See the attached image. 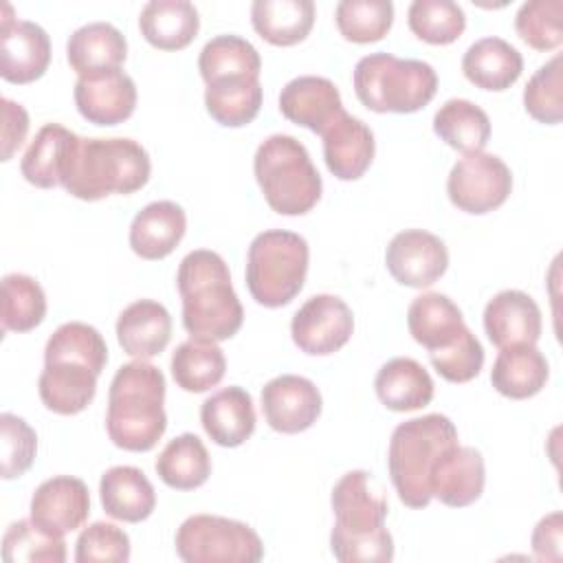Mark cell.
<instances>
[{
	"label": "cell",
	"instance_id": "cell-1",
	"mask_svg": "<svg viewBox=\"0 0 563 563\" xmlns=\"http://www.w3.org/2000/svg\"><path fill=\"white\" fill-rule=\"evenodd\" d=\"M176 286L183 299V325L194 339L227 341L242 328L244 308L233 290L227 262L209 249L180 260Z\"/></svg>",
	"mask_w": 563,
	"mask_h": 563
},
{
	"label": "cell",
	"instance_id": "cell-2",
	"mask_svg": "<svg viewBox=\"0 0 563 563\" xmlns=\"http://www.w3.org/2000/svg\"><path fill=\"white\" fill-rule=\"evenodd\" d=\"M165 376L147 361H132L117 369L108 389L106 429L114 446L145 453L167 429Z\"/></svg>",
	"mask_w": 563,
	"mask_h": 563
},
{
	"label": "cell",
	"instance_id": "cell-3",
	"mask_svg": "<svg viewBox=\"0 0 563 563\" xmlns=\"http://www.w3.org/2000/svg\"><path fill=\"white\" fill-rule=\"evenodd\" d=\"M152 161L147 150L125 136L112 139H84L77 136L62 187L79 200H101L112 194H134L147 185Z\"/></svg>",
	"mask_w": 563,
	"mask_h": 563
},
{
	"label": "cell",
	"instance_id": "cell-4",
	"mask_svg": "<svg viewBox=\"0 0 563 563\" xmlns=\"http://www.w3.org/2000/svg\"><path fill=\"white\" fill-rule=\"evenodd\" d=\"M457 444V429L442 413H427L400 422L389 440L387 468L398 499L409 508H427L429 477L438 457Z\"/></svg>",
	"mask_w": 563,
	"mask_h": 563
},
{
	"label": "cell",
	"instance_id": "cell-5",
	"mask_svg": "<svg viewBox=\"0 0 563 563\" xmlns=\"http://www.w3.org/2000/svg\"><path fill=\"white\" fill-rule=\"evenodd\" d=\"M255 180L275 213L303 216L321 198L323 183L303 143L290 134H271L253 156Z\"/></svg>",
	"mask_w": 563,
	"mask_h": 563
},
{
	"label": "cell",
	"instance_id": "cell-6",
	"mask_svg": "<svg viewBox=\"0 0 563 563\" xmlns=\"http://www.w3.org/2000/svg\"><path fill=\"white\" fill-rule=\"evenodd\" d=\"M352 81L358 101L374 112H418L438 92V73L429 62L400 59L391 53L361 57Z\"/></svg>",
	"mask_w": 563,
	"mask_h": 563
},
{
	"label": "cell",
	"instance_id": "cell-7",
	"mask_svg": "<svg viewBox=\"0 0 563 563\" xmlns=\"http://www.w3.org/2000/svg\"><path fill=\"white\" fill-rule=\"evenodd\" d=\"M308 242L292 231L268 229L253 238L246 253V286L266 308L290 303L303 288L308 273Z\"/></svg>",
	"mask_w": 563,
	"mask_h": 563
},
{
	"label": "cell",
	"instance_id": "cell-8",
	"mask_svg": "<svg viewBox=\"0 0 563 563\" xmlns=\"http://www.w3.org/2000/svg\"><path fill=\"white\" fill-rule=\"evenodd\" d=\"M176 554L185 563H255L264 559L260 534L229 517L191 515L176 530Z\"/></svg>",
	"mask_w": 563,
	"mask_h": 563
},
{
	"label": "cell",
	"instance_id": "cell-9",
	"mask_svg": "<svg viewBox=\"0 0 563 563\" xmlns=\"http://www.w3.org/2000/svg\"><path fill=\"white\" fill-rule=\"evenodd\" d=\"M512 191L510 167L495 154H464L446 178L449 200L466 213L482 216L501 207Z\"/></svg>",
	"mask_w": 563,
	"mask_h": 563
},
{
	"label": "cell",
	"instance_id": "cell-10",
	"mask_svg": "<svg viewBox=\"0 0 563 563\" xmlns=\"http://www.w3.org/2000/svg\"><path fill=\"white\" fill-rule=\"evenodd\" d=\"M354 332V314L336 295H312L295 312L290 334L295 345L310 356L339 352Z\"/></svg>",
	"mask_w": 563,
	"mask_h": 563
},
{
	"label": "cell",
	"instance_id": "cell-11",
	"mask_svg": "<svg viewBox=\"0 0 563 563\" xmlns=\"http://www.w3.org/2000/svg\"><path fill=\"white\" fill-rule=\"evenodd\" d=\"M334 530L343 534H372L385 528L389 501L383 484L369 471H350L332 488Z\"/></svg>",
	"mask_w": 563,
	"mask_h": 563
},
{
	"label": "cell",
	"instance_id": "cell-12",
	"mask_svg": "<svg viewBox=\"0 0 563 563\" xmlns=\"http://www.w3.org/2000/svg\"><path fill=\"white\" fill-rule=\"evenodd\" d=\"M51 64L48 33L31 20L13 18V9L2 4L0 20V75L11 84L40 79Z\"/></svg>",
	"mask_w": 563,
	"mask_h": 563
},
{
	"label": "cell",
	"instance_id": "cell-13",
	"mask_svg": "<svg viewBox=\"0 0 563 563\" xmlns=\"http://www.w3.org/2000/svg\"><path fill=\"white\" fill-rule=\"evenodd\" d=\"M385 264L398 284L427 288L446 273L449 251L438 235L424 229H405L391 238Z\"/></svg>",
	"mask_w": 563,
	"mask_h": 563
},
{
	"label": "cell",
	"instance_id": "cell-14",
	"mask_svg": "<svg viewBox=\"0 0 563 563\" xmlns=\"http://www.w3.org/2000/svg\"><path fill=\"white\" fill-rule=\"evenodd\" d=\"M321 391L297 374H282L262 387V413L273 431L301 433L321 416Z\"/></svg>",
	"mask_w": 563,
	"mask_h": 563
},
{
	"label": "cell",
	"instance_id": "cell-15",
	"mask_svg": "<svg viewBox=\"0 0 563 563\" xmlns=\"http://www.w3.org/2000/svg\"><path fill=\"white\" fill-rule=\"evenodd\" d=\"M75 106L95 125H117L136 108V84L121 68L84 75L75 84Z\"/></svg>",
	"mask_w": 563,
	"mask_h": 563
},
{
	"label": "cell",
	"instance_id": "cell-16",
	"mask_svg": "<svg viewBox=\"0 0 563 563\" xmlns=\"http://www.w3.org/2000/svg\"><path fill=\"white\" fill-rule=\"evenodd\" d=\"M33 523L42 530L64 537L84 526L90 512V493L79 477L55 475L42 482L29 506Z\"/></svg>",
	"mask_w": 563,
	"mask_h": 563
},
{
	"label": "cell",
	"instance_id": "cell-17",
	"mask_svg": "<svg viewBox=\"0 0 563 563\" xmlns=\"http://www.w3.org/2000/svg\"><path fill=\"white\" fill-rule=\"evenodd\" d=\"M279 112L314 134H323L341 114L343 101L339 88L319 75H301L290 79L279 92Z\"/></svg>",
	"mask_w": 563,
	"mask_h": 563
},
{
	"label": "cell",
	"instance_id": "cell-18",
	"mask_svg": "<svg viewBox=\"0 0 563 563\" xmlns=\"http://www.w3.org/2000/svg\"><path fill=\"white\" fill-rule=\"evenodd\" d=\"M486 468L484 457L473 446H451L446 449L429 477L431 497L451 508H464L477 501L484 493Z\"/></svg>",
	"mask_w": 563,
	"mask_h": 563
},
{
	"label": "cell",
	"instance_id": "cell-19",
	"mask_svg": "<svg viewBox=\"0 0 563 563\" xmlns=\"http://www.w3.org/2000/svg\"><path fill=\"white\" fill-rule=\"evenodd\" d=\"M541 310L523 290H501L484 308V330L493 345H534L541 336Z\"/></svg>",
	"mask_w": 563,
	"mask_h": 563
},
{
	"label": "cell",
	"instance_id": "cell-20",
	"mask_svg": "<svg viewBox=\"0 0 563 563\" xmlns=\"http://www.w3.org/2000/svg\"><path fill=\"white\" fill-rule=\"evenodd\" d=\"M321 139L325 165L339 180H356L369 169L376 141L365 121L345 112L321 134Z\"/></svg>",
	"mask_w": 563,
	"mask_h": 563
},
{
	"label": "cell",
	"instance_id": "cell-21",
	"mask_svg": "<svg viewBox=\"0 0 563 563\" xmlns=\"http://www.w3.org/2000/svg\"><path fill=\"white\" fill-rule=\"evenodd\" d=\"M200 422L218 446H240L255 431V407L246 389L231 385L211 394L200 407Z\"/></svg>",
	"mask_w": 563,
	"mask_h": 563
},
{
	"label": "cell",
	"instance_id": "cell-22",
	"mask_svg": "<svg viewBox=\"0 0 563 563\" xmlns=\"http://www.w3.org/2000/svg\"><path fill=\"white\" fill-rule=\"evenodd\" d=\"M172 339L169 310L154 299H136L117 319V341L125 354L147 361L161 354Z\"/></svg>",
	"mask_w": 563,
	"mask_h": 563
},
{
	"label": "cell",
	"instance_id": "cell-23",
	"mask_svg": "<svg viewBox=\"0 0 563 563\" xmlns=\"http://www.w3.org/2000/svg\"><path fill=\"white\" fill-rule=\"evenodd\" d=\"M187 231V216L174 200L145 205L130 224V246L143 260L167 257Z\"/></svg>",
	"mask_w": 563,
	"mask_h": 563
},
{
	"label": "cell",
	"instance_id": "cell-24",
	"mask_svg": "<svg viewBox=\"0 0 563 563\" xmlns=\"http://www.w3.org/2000/svg\"><path fill=\"white\" fill-rule=\"evenodd\" d=\"M97 378L99 374L84 363L44 361L37 391L48 411L59 416H75L92 402Z\"/></svg>",
	"mask_w": 563,
	"mask_h": 563
},
{
	"label": "cell",
	"instance_id": "cell-25",
	"mask_svg": "<svg viewBox=\"0 0 563 563\" xmlns=\"http://www.w3.org/2000/svg\"><path fill=\"white\" fill-rule=\"evenodd\" d=\"M99 497L106 515L125 523L145 521L156 508V493L147 475L136 466H112L99 479Z\"/></svg>",
	"mask_w": 563,
	"mask_h": 563
},
{
	"label": "cell",
	"instance_id": "cell-26",
	"mask_svg": "<svg viewBox=\"0 0 563 563\" xmlns=\"http://www.w3.org/2000/svg\"><path fill=\"white\" fill-rule=\"evenodd\" d=\"M125 57V35L110 22H88L73 31L66 42V59L79 77L121 68Z\"/></svg>",
	"mask_w": 563,
	"mask_h": 563
},
{
	"label": "cell",
	"instance_id": "cell-27",
	"mask_svg": "<svg viewBox=\"0 0 563 563\" xmlns=\"http://www.w3.org/2000/svg\"><path fill=\"white\" fill-rule=\"evenodd\" d=\"M407 328L416 343L433 352L453 345L466 330V323L451 297L442 292H422L409 303Z\"/></svg>",
	"mask_w": 563,
	"mask_h": 563
},
{
	"label": "cell",
	"instance_id": "cell-28",
	"mask_svg": "<svg viewBox=\"0 0 563 563\" xmlns=\"http://www.w3.org/2000/svg\"><path fill=\"white\" fill-rule=\"evenodd\" d=\"M550 378V365L537 345H508L501 347L493 369V387L512 400H526L539 394Z\"/></svg>",
	"mask_w": 563,
	"mask_h": 563
},
{
	"label": "cell",
	"instance_id": "cell-29",
	"mask_svg": "<svg viewBox=\"0 0 563 563\" xmlns=\"http://www.w3.org/2000/svg\"><path fill=\"white\" fill-rule=\"evenodd\" d=\"M521 70V53L510 42L495 35L473 42L462 57L464 77L482 90L501 92L519 79Z\"/></svg>",
	"mask_w": 563,
	"mask_h": 563
},
{
	"label": "cell",
	"instance_id": "cell-30",
	"mask_svg": "<svg viewBox=\"0 0 563 563\" xmlns=\"http://www.w3.org/2000/svg\"><path fill=\"white\" fill-rule=\"evenodd\" d=\"M378 400L391 411L422 409L433 400L431 374L409 356L389 358L374 378Z\"/></svg>",
	"mask_w": 563,
	"mask_h": 563
},
{
	"label": "cell",
	"instance_id": "cell-31",
	"mask_svg": "<svg viewBox=\"0 0 563 563\" xmlns=\"http://www.w3.org/2000/svg\"><path fill=\"white\" fill-rule=\"evenodd\" d=\"M139 29L154 48L180 51L198 35V9L189 0H150L139 13Z\"/></svg>",
	"mask_w": 563,
	"mask_h": 563
},
{
	"label": "cell",
	"instance_id": "cell-32",
	"mask_svg": "<svg viewBox=\"0 0 563 563\" xmlns=\"http://www.w3.org/2000/svg\"><path fill=\"white\" fill-rule=\"evenodd\" d=\"M75 139L77 134L59 123L42 125L20 161V172L24 180L40 189L62 185V176Z\"/></svg>",
	"mask_w": 563,
	"mask_h": 563
},
{
	"label": "cell",
	"instance_id": "cell-33",
	"mask_svg": "<svg viewBox=\"0 0 563 563\" xmlns=\"http://www.w3.org/2000/svg\"><path fill=\"white\" fill-rule=\"evenodd\" d=\"M251 24L262 40L275 46H292L310 33L314 24L312 0H255Z\"/></svg>",
	"mask_w": 563,
	"mask_h": 563
},
{
	"label": "cell",
	"instance_id": "cell-34",
	"mask_svg": "<svg viewBox=\"0 0 563 563\" xmlns=\"http://www.w3.org/2000/svg\"><path fill=\"white\" fill-rule=\"evenodd\" d=\"M154 468L169 488L194 490L209 479L211 457L196 433H180L163 446Z\"/></svg>",
	"mask_w": 563,
	"mask_h": 563
},
{
	"label": "cell",
	"instance_id": "cell-35",
	"mask_svg": "<svg viewBox=\"0 0 563 563\" xmlns=\"http://www.w3.org/2000/svg\"><path fill=\"white\" fill-rule=\"evenodd\" d=\"M205 106L211 119L227 128L249 125L262 108L260 77H222L207 84Z\"/></svg>",
	"mask_w": 563,
	"mask_h": 563
},
{
	"label": "cell",
	"instance_id": "cell-36",
	"mask_svg": "<svg viewBox=\"0 0 563 563\" xmlns=\"http://www.w3.org/2000/svg\"><path fill=\"white\" fill-rule=\"evenodd\" d=\"M433 132L449 147L475 154L484 152L490 139V119L488 114L468 99H449L433 114Z\"/></svg>",
	"mask_w": 563,
	"mask_h": 563
},
{
	"label": "cell",
	"instance_id": "cell-37",
	"mask_svg": "<svg viewBox=\"0 0 563 563\" xmlns=\"http://www.w3.org/2000/svg\"><path fill=\"white\" fill-rule=\"evenodd\" d=\"M169 367L180 389L200 394L216 387L224 378L227 358L216 341L191 336L174 350Z\"/></svg>",
	"mask_w": 563,
	"mask_h": 563
},
{
	"label": "cell",
	"instance_id": "cell-38",
	"mask_svg": "<svg viewBox=\"0 0 563 563\" xmlns=\"http://www.w3.org/2000/svg\"><path fill=\"white\" fill-rule=\"evenodd\" d=\"M198 70L205 84L222 77H260L262 57L257 48L240 35H216L202 46Z\"/></svg>",
	"mask_w": 563,
	"mask_h": 563
},
{
	"label": "cell",
	"instance_id": "cell-39",
	"mask_svg": "<svg viewBox=\"0 0 563 563\" xmlns=\"http://www.w3.org/2000/svg\"><path fill=\"white\" fill-rule=\"evenodd\" d=\"M46 317V295L37 279L24 273L2 277V330L29 332Z\"/></svg>",
	"mask_w": 563,
	"mask_h": 563
},
{
	"label": "cell",
	"instance_id": "cell-40",
	"mask_svg": "<svg viewBox=\"0 0 563 563\" xmlns=\"http://www.w3.org/2000/svg\"><path fill=\"white\" fill-rule=\"evenodd\" d=\"M44 361H75L101 374L108 363V345L95 325L84 321H68L48 336Z\"/></svg>",
	"mask_w": 563,
	"mask_h": 563
},
{
	"label": "cell",
	"instance_id": "cell-41",
	"mask_svg": "<svg viewBox=\"0 0 563 563\" xmlns=\"http://www.w3.org/2000/svg\"><path fill=\"white\" fill-rule=\"evenodd\" d=\"M2 559L7 563H64L66 541L42 530L33 519H18L4 530Z\"/></svg>",
	"mask_w": 563,
	"mask_h": 563
},
{
	"label": "cell",
	"instance_id": "cell-42",
	"mask_svg": "<svg viewBox=\"0 0 563 563\" xmlns=\"http://www.w3.org/2000/svg\"><path fill=\"white\" fill-rule=\"evenodd\" d=\"M339 33L356 44L383 40L394 24L391 0H341L334 9Z\"/></svg>",
	"mask_w": 563,
	"mask_h": 563
},
{
	"label": "cell",
	"instance_id": "cell-43",
	"mask_svg": "<svg viewBox=\"0 0 563 563\" xmlns=\"http://www.w3.org/2000/svg\"><path fill=\"white\" fill-rule=\"evenodd\" d=\"M409 29L429 44H451L466 29L464 9L453 0H413L407 11Z\"/></svg>",
	"mask_w": 563,
	"mask_h": 563
},
{
	"label": "cell",
	"instance_id": "cell-44",
	"mask_svg": "<svg viewBox=\"0 0 563 563\" xmlns=\"http://www.w3.org/2000/svg\"><path fill=\"white\" fill-rule=\"evenodd\" d=\"M563 2L528 0L515 15L517 35L534 51H554L563 44Z\"/></svg>",
	"mask_w": 563,
	"mask_h": 563
},
{
	"label": "cell",
	"instance_id": "cell-45",
	"mask_svg": "<svg viewBox=\"0 0 563 563\" xmlns=\"http://www.w3.org/2000/svg\"><path fill=\"white\" fill-rule=\"evenodd\" d=\"M526 112L545 125H556L563 119V75L561 55L556 53L534 70L523 88Z\"/></svg>",
	"mask_w": 563,
	"mask_h": 563
},
{
	"label": "cell",
	"instance_id": "cell-46",
	"mask_svg": "<svg viewBox=\"0 0 563 563\" xmlns=\"http://www.w3.org/2000/svg\"><path fill=\"white\" fill-rule=\"evenodd\" d=\"M37 453V433L35 429L15 413H0V457H2V477L15 479L24 475Z\"/></svg>",
	"mask_w": 563,
	"mask_h": 563
},
{
	"label": "cell",
	"instance_id": "cell-47",
	"mask_svg": "<svg viewBox=\"0 0 563 563\" xmlns=\"http://www.w3.org/2000/svg\"><path fill=\"white\" fill-rule=\"evenodd\" d=\"M130 537L123 528L95 521L84 528L75 543V561L77 563H125L130 561Z\"/></svg>",
	"mask_w": 563,
	"mask_h": 563
},
{
	"label": "cell",
	"instance_id": "cell-48",
	"mask_svg": "<svg viewBox=\"0 0 563 563\" xmlns=\"http://www.w3.org/2000/svg\"><path fill=\"white\" fill-rule=\"evenodd\" d=\"M429 358H431V365L435 367V372L444 380L468 383L484 367V347H482L479 339L466 328L453 345H449L444 350L429 352Z\"/></svg>",
	"mask_w": 563,
	"mask_h": 563
},
{
	"label": "cell",
	"instance_id": "cell-49",
	"mask_svg": "<svg viewBox=\"0 0 563 563\" xmlns=\"http://www.w3.org/2000/svg\"><path fill=\"white\" fill-rule=\"evenodd\" d=\"M330 550L336 561L354 563V561H391L394 559V539L387 528H380L372 534H343L332 528L330 532Z\"/></svg>",
	"mask_w": 563,
	"mask_h": 563
},
{
	"label": "cell",
	"instance_id": "cell-50",
	"mask_svg": "<svg viewBox=\"0 0 563 563\" xmlns=\"http://www.w3.org/2000/svg\"><path fill=\"white\" fill-rule=\"evenodd\" d=\"M2 106V161H9L26 139L29 114L22 103L7 97L0 99Z\"/></svg>",
	"mask_w": 563,
	"mask_h": 563
},
{
	"label": "cell",
	"instance_id": "cell-51",
	"mask_svg": "<svg viewBox=\"0 0 563 563\" xmlns=\"http://www.w3.org/2000/svg\"><path fill=\"white\" fill-rule=\"evenodd\" d=\"M561 534H563V517L559 510L541 517L530 537L534 559L559 561L561 559Z\"/></svg>",
	"mask_w": 563,
	"mask_h": 563
}]
</instances>
